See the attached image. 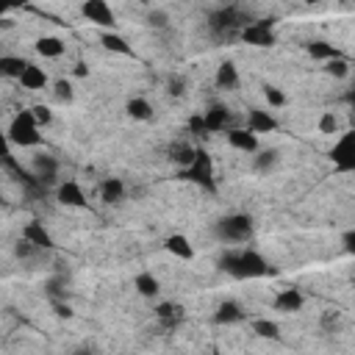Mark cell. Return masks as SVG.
I'll use <instances>...</instances> for the list:
<instances>
[{
	"label": "cell",
	"instance_id": "6da1fadb",
	"mask_svg": "<svg viewBox=\"0 0 355 355\" xmlns=\"http://www.w3.org/2000/svg\"><path fill=\"white\" fill-rule=\"evenodd\" d=\"M219 266H222V272H227V275L236 277V280H258V277L275 275L272 263H269L261 252H255V250H250V247L225 252L222 261H219Z\"/></svg>",
	"mask_w": 355,
	"mask_h": 355
},
{
	"label": "cell",
	"instance_id": "7a4b0ae2",
	"mask_svg": "<svg viewBox=\"0 0 355 355\" xmlns=\"http://www.w3.org/2000/svg\"><path fill=\"white\" fill-rule=\"evenodd\" d=\"M178 178L189 180V183H197L200 189L214 194L216 191V178H214V158H211V153L205 147H194V158L186 166H180Z\"/></svg>",
	"mask_w": 355,
	"mask_h": 355
},
{
	"label": "cell",
	"instance_id": "3957f363",
	"mask_svg": "<svg viewBox=\"0 0 355 355\" xmlns=\"http://www.w3.org/2000/svg\"><path fill=\"white\" fill-rule=\"evenodd\" d=\"M6 139H8V144H14V147H39V144H42V128L36 125L31 108L17 111V114L11 116V122H8V128H6Z\"/></svg>",
	"mask_w": 355,
	"mask_h": 355
},
{
	"label": "cell",
	"instance_id": "277c9868",
	"mask_svg": "<svg viewBox=\"0 0 355 355\" xmlns=\"http://www.w3.org/2000/svg\"><path fill=\"white\" fill-rule=\"evenodd\" d=\"M250 22V17L239 8V6H225V8H216L211 17H208V31L214 39H230V36H239V31Z\"/></svg>",
	"mask_w": 355,
	"mask_h": 355
},
{
	"label": "cell",
	"instance_id": "5b68a950",
	"mask_svg": "<svg viewBox=\"0 0 355 355\" xmlns=\"http://www.w3.org/2000/svg\"><path fill=\"white\" fill-rule=\"evenodd\" d=\"M216 236L230 244H241L252 239V219L247 214H227L216 222Z\"/></svg>",
	"mask_w": 355,
	"mask_h": 355
},
{
	"label": "cell",
	"instance_id": "8992f818",
	"mask_svg": "<svg viewBox=\"0 0 355 355\" xmlns=\"http://www.w3.org/2000/svg\"><path fill=\"white\" fill-rule=\"evenodd\" d=\"M239 39L250 47H272L277 42L275 36V22L272 19H250L241 31H239Z\"/></svg>",
	"mask_w": 355,
	"mask_h": 355
},
{
	"label": "cell",
	"instance_id": "52a82bcc",
	"mask_svg": "<svg viewBox=\"0 0 355 355\" xmlns=\"http://www.w3.org/2000/svg\"><path fill=\"white\" fill-rule=\"evenodd\" d=\"M80 14H83L89 22H94V25H100V28H105V31H114V28H116V17H114L108 0H83Z\"/></svg>",
	"mask_w": 355,
	"mask_h": 355
},
{
	"label": "cell",
	"instance_id": "ba28073f",
	"mask_svg": "<svg viewBox=\"0 0 355 355\" xmlns=\"http://www.w3.org/2000/svg\"><path fill=\"white\" fill-rule=\"evenodd\" d=\"M352 139H355V133H352V130H347V133H341V136H338V141H336V144H333V150H330V161H333V166H336L338 172H352V169H355Z\"/></svg>",
	"mask_w": 355,
	"mask_h": 355
},
{
	"label": "cell",
	"instance_id": "9c48e42d",
	"mask_svg": "<svg viewBox=\"0 0 355 355\" xmlns=\"http://www.w3.org/2000/svg\"><path fill=\"white\" fill-rule=\"evenodd\" d=\"M55 200L67 208H86L89 200H86V191L78 180H61L58 189H55Z\"/></svg>",
	"mask_w": 355,
	"mask_h": 355
},
{
	"label": "cell",
	"instance_id": "30bf717a",
	"mask_svg": "<svg viewBox=\"0 0 355 355\" xmlns=\"http://www.w3.org/2000/svg\"><path fill=\"white\" fill-rule=\"evenodd\" d=\"M22 239H28L36 250H53V247H55V241H53V236H50V230L44 227L42 219H31V222L22 227Z\"/></svg>",
	"mask_w": 355,
	"mask_h": 355
},
{
	"label": "cell",
	"instance_id": "8fae6325",
	"mask_svg": "<svg viewBox=\"0 0 355 355\" xmlns=\"http://www.w3.org/2000/svg\"><path fill=\"white\" fill-rule=\"evenodd\" d=\"M202 122H205V133H222V130H227L230 128V111H227V105H222V103L208 105V111L202 114Z\"/></svg>",
	"mask_w": 355,
	"mask_h": 355
},
{
	"label": "cell",
	"instance_id": "7c38bea8",
	"mask_svg": "<svg viewBox=\"0 0 355 355\" xmlns=\"http://www.w3.org/2000/svg\"><path fill=\"white\" fill-rule=\"evenodd\" d=\"M227 144L241 150V153H255L261 144H258V133H252L250 128H227Z\"/></svg>",
	"mask_w": 355,
	"mask_h": 355
},
{
	"label": "cell",
	"instance_id": "4fadbf2b",
	"mask_svg": "<svg viewBox=\"0 0 355 355\" xmlns=\"http://www.w3.org/2000/svg\"><path fill=\"white\" fill-rule=\"evenodd\" d=\"M164 250H166L169 255L180 258V261H191V258H194V244H191L183 233H169V236L164 239Z\"/></svg>",
	"mask_w": 355,
	"mask_h": 355
},
{
	"label": "cell",
	"instance_id": "5bb4252c",
	"mask_svg": "<svg viewBox=\"0 0 355 355\" xmlns=\"http://www.w3.org/2000/svg\"><path fill=\"white\" fill-rule=\"evenodd\" d=\"M247 128L252 133H272L277 128V119L266 108H250L247 111Z\"/></svg>",
	"mask_w": 355,
	"mask_h": 355
},
{
	"label": "cell",
	"instance_id": "9a60e30c",
	"mask_svg": "<svg viewBox=\"0 0 355 355\" xmlns=\"http://www.w3.org/2000/svg\"><path fill=\"white\" fill-rule=\"evenodd\" d=\"M275 311H283V313H297L302 305H305V297H302V291L300 288H283V291H277V297H275Z\"/></svg>",
	"mask_w": 355,
	"mask_h": 355
},
{
	"label": "cell",
	"instance_id": "2e32d148",
	"mask_svg": "<svg viewBox=\"0 0 355 355\" xmlns=\"http://www.w3.org/2000/svg\"><path fill=\"white\" fill-rule=\"evenodd\" d=\"M17 80H19L22 89H28V92H39V89L47 86V72H44L42 67H36V64L28 61L25 69H22V75H19Z\"/></svg>",
	"mask_w": 355,
	"mask_h": 355
},
{
	"label": "cell",
	"instance_id": "e0dca14e",
	"mask_svg": "<svg viewBox=\"0 0 355 355\" xmlns=\"http://www.w3.org/2000/svg\"><path fill=\"white\" fill-rule=\"evenodd\" d=\"M133 288H136L141 297L155 300V297H158V291H161V283H158V277H155L153 272H139V275L133 277Z\"/></svg>",
	"mask_w": 355,
	"mask_h": 355
},
{
	"label": "cell",
	"instance_id": "ac0fdd59",
	"mask_svg": "<svg viewBox=\"0 0 355 355\" xmlns=\"http://www.w3.org/2000/svg\"><path fill=\"white\" fill-rule=\"evenodd\" d=\"M155 319H158L164 327H178V322L183 319V305L158 302V305H155Z\"/></svg>",
	"mask_w": 355,
	"mask_h": 355
},
{
	"label": "cell",
	"instance_id": "d6986e66",
	"mask_svg": "<svg viewBox=\"0 0 355 355\" xmlns=\"http://www.w3.org/2000/svg\"><path fill=\"white\" fill-rule=\"evenodd\" d=\"M100 44H103L108 53H116V55H133V47H130V44L125 42V36H119L116 31H103Z\"/></svg>",
	"mask_w": 355,
	"mask_h": 355
},
{
	"label": "cell",
	"instance_id": "ffe728a7",
	"mask_svg": "<svg viewBox=\"0 0 355 355\" xmlns=\"http://www.w3.org/2000/svg\"><path fill=\"white\" fill-rule=\"evenodd\" d=\"M305 53H308L311 58H316V61H330V58L341 55V50H338L336 44L324 42V39H313V42H308V44H305Z\"/></svg>",
	"mask_w": 355,
	"mask_h": 355
},
{
	"label": "cell",
	"instance_id": "44dd1931",
	"mask_svg": "<svg viewBox=\"0 0 355 355\" xmlns=\"http://www.w3.org/2000/svg\"><path fill=\"white\" fill-rule=\"evenodd\" d=\"M55 172H58V161H55L53 155H36V158H33V175H36L42 183H53Z\"/></svg>",
	"mask_w": 355,
	"mask_h": 355
},
{
	"label": "cell",
	"instance_id": "7402d4cb",
	"mask_svg": "<svg viewBox=\"0 0 355 355\" xmlns=\"http://www.w3.org/2000/svg\"><path fill=\"white\" fill-rule=\"evenodd\" d=\"M125 197V183L119 180V178H105L103 183H100V200L103 202H119Z\"/></svg>",
	"mask_w": 355,
	"mask_h": 355
},
{
	"label": "cell",
	"instance_id": "603a6c76",
	"mask_svg": "<svg viewBox=\"0 0 355 355\" xmlns=\"http://www.w3.org/2000/svg\"><path fill=\"white\" fill-rule=\"evenodd\" d=\"M216 86L219 89H236L239 86V69L233 61H222L216 67Z\"/></svg>",
	"mask_w": 355,
	"mask_h": 355
},
{
	"label": "cell",
	"instance_id": "cb8c5ba5",
	"mask_svg": "<svg viewBox=\"0 0 355 355\" xmlns=\"http://www.w3.org/2000/svg\"><path fill=\"white\" fill-rule=\"evenodd\" d=\"M244 319V311L236 305V302H222L219 308H216V313H214V322L216 324H236V322H241Z\"/></svg>",
	"mask_w": 355,
	"mask_h": 355
},
{
	"label": "cell",
	"instance_id": "d4e9b609",
	"mask_svg": "<svg viewBox=\"0 0 355 355\" xmlns=\"http://www.w3.org/2000/svg\"><path fill=\"white\" fill-rule=\"evenodd\" d=\"M36 53L44 58H58L64 55V42L58 36H39L36 39Z\"/></svg>",
	"mask_w": 355,
	"mask_h": 355
},
{
	"label": "cell",
	"instance_id": "484cf974",
	"mask_svg": "<svg viewBox=\"0 0 355 355\" xmlns=\"http://www.w3.org/2000/svg\"><path fill=\"white\" fill-rule=\"evenodd\" d=\"M25 58H19V55H0V75L3 78H19L22 75V69H25Z\"/></svg>",
	"mask_w": 355,
	"mask_h": 355
},
{
	"label": "cell",
	"instance_id": "4316f807",
	"mask_svg": "<svg viewBox=\"0 0 355 355\" xmlns=\"http://www.w3.org/2000/svg\"><path fill=\"white\" fill-rule=\"evenodd\" d=\"M125 111H128V116L141 119V122L153 116V105H150L144 97H130V100H128V105H125Z\"/></svg>",
	"mask_w": 355,
	"mask_h": 355
},
{
	"label": "cell",
	"instance_id": "83f0119b",
	"mask_svg": "<svg viewBox=\"0 0 355 355\" xmlns=\"http://www.w3.org/2000/svg\"><path fill=\"white\" fill-rule=\"evenodd\" d=\"M252 333L261 336V338H269V341H277L280 338V327L272 319H255L252 322Z\"/></svg>",
	"mask_w": 355,
	"mask_h": 355
},
{
	"label": "cell",
	"instance_id": "f1b7e54d",
	"mask_svg": "<svg viewBox=\"0 0 355 355\" xmlns=\"http://www.w3.org/2000/svg\"><path fill=\"white\" fill-rule=\"evenodd\" d=\"M324 72L333 75V78H347L349 75V61L344 55H336V58L324 61Z\"/></svg>",
	"mask_w": 355,
	"mask_h": 355
},
{
	"label": "cell",
	"instance_id": "f546056e",
	"mask_svg": "<svg viewBox=\"0 0 355 355\" xmlns=\"http://www.w3.org/2000/svg\"><path fill=\"white\" fill-rule=\"evenodd\" d=\"M255 172H269L277 164V150H255Z\"/></svg>",
	"mask_w": 355,
	"mask_h": 355
},
{
	"label": "cell",
	"instance_id": "4dcf8cb0",
	"mask_svg": "<svg viewBox=\"0 0 355 355\" xmlns=\"http://www.w3.org/2000/svg\"><path fill=\"white\" fill-rule=\"evenodd\" d=\"M191 158H194V147H189V144H180V147L172 150V161H175L178 166H186Z\"/></svg>",
	"mask_w": 355,
	"mask_h": 355
},
{
	"label": "cell",
	"instance_id": "1f68e13d",
	"mask_svg": "<svg viewBox=\"0 0 355 355\" xmlns=\"http://www.w3.org/2000/svg\"><path fill=\"white\" fill-rule=\"evenodd\" d=\"M53 92H55V97H58L61 103H69V100H72V83H69L67 78L55 80V83H53Z\"/></svg>",
	"mask_w": 355,
	"mask_h": 355
},
{
	"label": "cell",
	"instance_id": "d6a6232c",
	"mask_svg": "<svg viewBox=\"0 0 355 355\" xmlns=\"http://www.w3.org/2000/svg\"><path fill=\"white\" fill-rule=\"evenodd\" d=\"M263 97H266V103H269V105H275V108L286 105V94H283L277 86H263Z\"/></svg>",
	"mask_w": 355,
	"mask_h": 355
},
{
	"label": "cell",
	"instance_id": "836d02e7",
	"mask_svg": "<svg viewBox=\"0 0 355 355\" xmlns=\"http://www.w3.org/2000/svg\"><path fill=\"white\" fill-rule=\"evenodd\" d=\"M31 114H33V119H36V125H39V128H44V125H50V122H53V111H50L47 105H42V103H39V105H33V108H31Z\"/></svg>",
	"mask_w": 355,
	"mask_h": 355
},
{
	"label": "cell",
	"instance_id": "e575fe53",
	"mask_svg": "<svg viewBox=\"0 0 355 355\" xmlns=\"http://www.w3.org/2000/svg\"><path fill=\"white\" fill-rule=\"evenodd\" d=\"M319 130H322V133H336V130H338V116H336L333 111H324L322 119H319Z\"/></svg>",
	"mask_w": 355,
	"mask_h": 355
},
{
	"label": "cell",
	"instance_id": "d590c367",
	"mask_svg": "<svg viewBox=\"0 0 355 355\" xmlns=\"http://www.w3.org/2000/svg\"><path fill=\"white\" fill-rule=\"evenodd\" d=\"M0 164H14V161H11V144H8V139H6L3 125H0Z\"/></svg>",
	"mask_w": 355,
	"mask_h": 355
},
{
	"label": "cell",
	"instance_id": "8d00e7d4",
	"mask_svg": "<svg viewBox=\"0 0 355 355\" xmlns=\"http://www.w3.org/2000/svg\"><path fill=\"white\" fill-rule=\"evenodd\" d=\"M33 252H36V247H33L28 239H19L17 247H14V255H17V258H31Z\"/></svg>",
	"mask_w": 355,
	"mask_h": 355
},
{
	"label": "cell",
	"instance_id": "74e56055",
	"mask_svg": "<svg viewBox=\"0 0 355 355\" xmlns=\"http://www.w3.org/2000/svg\"><path fill=\"white\" fill-rule=\"evenodd\" d=\"M189 133H205V122H202V114H191L189 116Z\"/></svg>",
	"mask_w": 355,
	"mask_h": 355
},
{
	"label": "cell",
	"instance_id": "f35d334b",
	"mask_svg": "<svg viewBox=\"0 0 355 355\" xmlns=\"http://www.w3.org/2000/svg\"><path fill=\"white\" fill-rule=\"evenodd\" d=\"M147 19H150L153 28H164V25H166V14H164V11H153Z\"/></svg>",
	"mask_w": 355,
	"mask_h": 355
},
{
	"label": "cell",
	"instance_id": "ab89813d",
	"mask_svg": "<svg viewBox=\"0 0 355 355\" xmlns=\"http://www.w3.org/2000/svg\"><path fill=\"white\" fill-rule=\"evenodd\" d=\"M28 0H0V14L3 11H8V8H19V6H25Z\"/></svg>",
	"mask_w": 355,
	"mask_h": 355
},
{
	"label": "cell",
	"instance_id": "60d3db41",
	"mask_svg": "<svg viewBox=\"0 0 355 355\" xmlns=\"http://www.w3.org/2000/svg\"><path fill=\"white\" fill-rule=\"evenodd\" d=\"M53 308H55V313H58L61 319H69V316H72V308H69V305H64V302H55Z\"/></svg>",
	"mask_w": 355,
	"mask_h": 355
},
{
	"label": "cell",
	"instance_id": "b9f144b4",
	"mask_svg": "<svg viewBox=\"0 0 355 355\" xmlns=\"http://www.w3.org/2000/svg\"><path fill=\"white\" fill-rule=\"evenodd\" d=\"M169 94H183V80L180 78H172L169 80Z\"/></svg>",
	"mask_w": 355,
	"mask_h": 355
},
{
	"label": "cell",
	"instance_id": "7bdbcfd3",
	"mask_svg": "<svg viewBox=\"0 0 355 355\" xmlns=\"http://www.w3.org/2000/svg\"><path fill=\"white\" fill-rule=\"evenodd\" d=\"M352 239H355V233L347 230V233H344V250H347V252H352Z\"/></svg>",
	"mask_w": 355,
	"mask_h": 355
},
{
	"label": "cell",
	"instance_id": "ee69618b",
	"mask_svg": "<svg viewBox=\"0 0 355 355\" xmlns=\"http://www.w3.org/2000/svg\"><path fill=\"white\" fill-rule=\"evenodd\" d=\"M302 3H319V0H302Z\"/></svg>",
	"mask_w": 355,
	"mask_h": 355
}]
</instances>
